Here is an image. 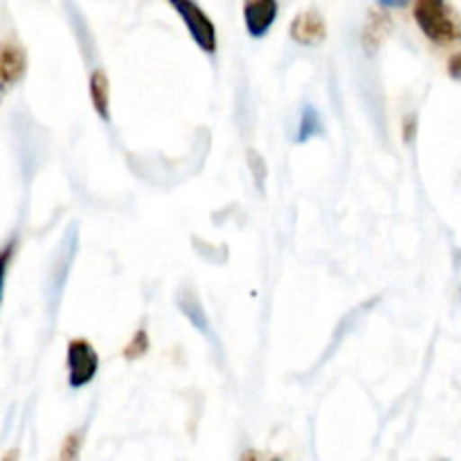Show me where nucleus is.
I'll return each instance as SVG.
<instances>
[{
	"label": "nucleus",
	"mask_w": 461,
	"mask_h": 461,
	"mask_svg": "<svg viewBox=\"0 0 461 461\" xmlns=\"http://www.w3.org/2000/svg\"><path fill=\"white\" fill-rule=\"evenodd\" d=\"M248 156H250V165H252V171H255V176H257V183H261V178H264V176H266L264 160H261V158L257 156L255 151H250V153H248Z\"/></svg>",
	"instance_id": "nucleus-13"
},
{
	"label": "nucleus",
	"mask_w": 461,
	"mask_h": 461,
	"mask_svg": "<svg viewBox=\"0 0 461 461\" xmlns=\"http://www.w3.org/2000/svg\"><path fill=\"white\" fill-rule=\"evenodd\" d=\"M241 461H259V457H257L255 450H246V453L241 455Z\"/></svg>",
	"instance_id": "nucleus-18"
},
{
	"label": "nucleus",
	"mask_w": 461,
	"mask_h": 461,
	"mask_svg": "<svg viewBox=\"0 0 461 461\" xmlns=\"http://www.w3.org/2000/svg\"><path fill=\"white\" fill-rule=\"evenodd\" d=\"M66 365H68V385H70L72 390H81V387L93 383V378L97 376L99 372L97 349H95L86 338H72L70 345H68Z\"/></svg>",
	"instance_id": "nucleus-2"
},
{
	"label": "nucleus",
	"mask_w": 461,
	"mask_h": 461,
	"mask_svg": "<svg viewBox=\"0 0 461 461\" xmlns=\"http://www.w3.org/2000/svg\"><path fill=\"white\" fill-rule=\"evenodd\" d=\"M90 102H93L95 113L104 122H111V86H108V77L102 68L90 75Z\"/></svg>",
	"instance_id": "nucleus-7"
},
{
	"label": "nucleus",
	"mask_w": 461,
	"mask_h": 461,
	"mask_svg": "<svg viewBox=\"0 0 461 461\" xmlns=\"http://www.w3.org/2000/svg\"><path fill=\"white\" fill-rule=\"evenodd\" d=\"M320 133H322V117H320V113L315 111L311 104H306L304 111H302V117H300V129H297L295 142L304 144Z\"/></svg>",
	"instance_id": "nucleus-9"
},
{
	"label": "nucleus",
	"mask_w": 461,
	"mask_h": 461,
	"mask_svg": "<svg viewBox=\"0 0 461 461\" xmlns=\"http://www.w3.org/2000/svg\"><path fill=\"white\" fill-rule=\"evenodd\" d=\"M378 5H381V7H405L408 0H378Z\"/></svg>",
	"instance_id": "nucleus-15"
},
{
	"label": "nucleus",
	"mask_w": 461,
	"mask_h": 461,
	"mask_svg": "<svg viewBox=\"0 0 461 461\" xmlns=\"http://www.w3.org/2000/svg\"><path fill=\"white\" fill-rule=\"evenodd\" d=\"M27 72V52L16 39H0V102Z\"/></svg>",
	"instance_id": "nucleus-4"
},
{
	"label": "nucleus",
	"mask_w": 461,
	"mask_h": 461,
	"mask_svg": "<svg viewBox=\"0 0 461 461\" xmlns=\"http://www.w3.org/2000/svg\"><path fill=\"white\" fill-rule=\"evenodd\" d=\"M390 30H392V18L387 16L385 12L369 14L367 23H365V30H363L365 50H367V52L378 50V45L385 41V36L390 34Z\"/></svg>",
	"instance_id": "nucleus-8"
},
{
	"label": "nucleus",
	"mask_w": 461,
	"mask_h": 461,
	"mask_svg": "<svg viewBox=\"0 0 461 461\" xmlns=\"http://www.w3.org/2000/svg\"><path fill=\"white\" fill-rule=\"evenodd\" d=\"M16 246L18 241L16 239H12V241H7L3 248H0V304H3L5 282H7V273H9V266H12L14 255H16Z\"/></svg>",
	"instance_id": "nucleus-12"
},
{
	"label": "nucleus",
	"mask_w": 461,
	"mask_h": 461,
	"mask_svg": "<svg viewBox=\"0 0 461 461\" xmlns=\"http://www.w3.org/2000/svg\"><path fill=\"white\" fill-rule=\"evenodd\" d=\"M149 347H151V340H149V333L144 329H138L133 333V338L129 340V345L124 347V358L126 360H138L142 356H147Z\"/></svg>",
	"instance_id": "nucleus-11"
},
{
	"label": "nucleus",
	"mask_w": 461,
	"mask_h": 461,
	"mask_svg": "<svg viewBox=\"0 0 461 461\" xmlns=\"http://www.w3.org/2000/svg\"><path fill=\"white\" fill-rule=\"evenodd\" d=\"M450 75H453L455 79L459 77V54H455V57L450 59Z\"/></svg>",
	"instance_id": "nucleus-16"
},
{
	"label": "nucleus",
	"mask_w": 461,
	"mask_h": 461,
	"mask_svg": "<svg viewBox=\"0 0 461 461\" xmlns=\"http://www.w3.org/2000/svg\"><path fill=\"white\" fill-rule=\"evenodd\" d=\"M414 21L432 43L453 45L459 39L457 16L448 0H414Z\"/></svg>",
	"instance_id": "nucleus-1"
},
{
	"label": "nucleus",
	"mask_w": 461,
	"mask_h": 461,
	"mask_svg": "<svg viewBox=\"0 0 461 461\" xmlns=\"http://www.w3.org/2000/svg\"><path fill=\"white\" fill-rule=\"evenodd\" d=\"M270 461H284V459H282V457H273Z\"/></svg>",
	"instance_id": "nucleus-19"
},
{
	"label": "nucleus",
	"mask_w": 461,
	"mask_h": 461,
	"mask_svg": "<svg viewBox=\"0 0 461 461\" xmlns=\"http://www.w3.org/2000/svg\"><path fill=\"white\" fill-rule=\"evenodd\" d=\"M84 430H72L70 435L63 439L61 450H59V461H79L81 448H84Z\"/></svg>",
	"instance_id": "nucleus-10"
},
{
	"label": "nucleus",
	"mask_w": 461,
	"mask_h": 461,
	"mask_svg": "<svg viewBox=\"0 0 461 461\" xmlns=\"http://www.w3.org/2000/svg\"><path fill=\"white\" fill-rule=\"evenodd\" d=\"M414 133H417V117H405L403 120V140L405 142H412Z\"/></svg>",
	"instance_id": "nucleus-14"
},
{
	"label": "nucleus",
	"mask_w": 461,
	"mask_h": 461,
	"mask_svg": "<svg viewBox=\"0 0 461 461\" xmlns=\"http://www.w3.org/2000/svg\"><path fill=\"white\" fill-rule=\"evenodd\" d=\"M277 0H243V21L252 39H261L270 32L277 18Z\"/></svg>",
	"instance_id": "nucleus-5"
},
{
	"label": "nucleus",
	"mask_w": 461,
	"mask_h": 461,
	"mask_svg": "<svg viewBox=\"0 0 461 461\" xmlns=\"http://www.w3.org/2000/svg\"><path fill=\"white\" fill-rule=\"evenodd\" d=\"M18 457H21V455H18V450L12 448V450H7L3 457H0V461H18Z\"/></svg>",
	"instance_id": "nucleus-17"
},
{
	"label": "nucleus",
	"mask_w": 461,
	"mask_h": 461,
	"mask_svg": "<svg viewBox=\"0 0 461 461\" xmlns=\"http://www.w3.org/2000/svg\"><path fill=\"white\" fill-rule=\"evenodd\" d=\"M291 39L306 48H315L322 43L327 39V23H324L322 14L318 9H306V12L297 14L291 23Z\"/></svg>",
	"instance_id": "nucleus-6"
},
{
	"label": "nucleus",
	"mask_w": 461,
	"mask_h": 461,
	"mask_svg": "<svg viewBox=\"0 0 461 461\" xmlns=\"http://www.w3.org/2000/svg\"><path fill=\"white\" fill-rule=\"evenodd\" d=\"M171 7L176 9V14L180 16V21L187 27L189 36L194 39V43L207 54L216 52V27L212 23V18L198 7L196 0H169Z\"/></svg>",
	"instance_id": "nucleus-3"
}]
</instances>
